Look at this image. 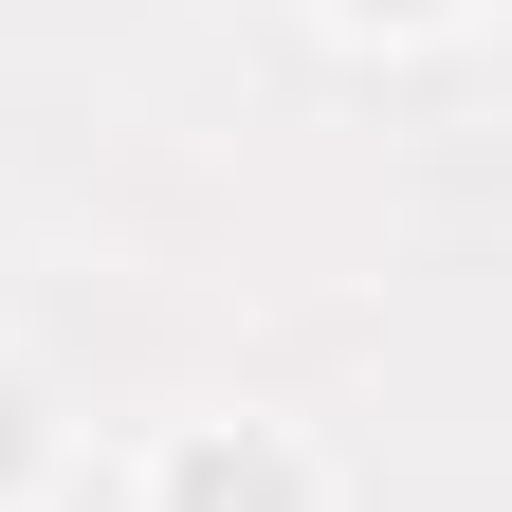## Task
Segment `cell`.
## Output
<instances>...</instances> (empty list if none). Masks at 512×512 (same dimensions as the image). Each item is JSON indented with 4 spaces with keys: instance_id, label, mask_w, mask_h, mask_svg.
<instances>
[{
    "instance_id": "obj_1",
    "label": "cell",
    "mask_w": 512,
    "mask_h": 512,
    "mask_svg": "<svg viewBox=\"0 0 512 512\" xmlns=\"http://www.w3.org/2000/svg\"><path fill=\"white\" fill-rule=\"evenodd\" d=\"M165 512H311V476H293V439H256V421H202L165 458Z\"/></svg>"
},
{
    "instance_id": "obj_2",
    "label": "cell",
    "mask_w": 512,
    "mask_h": 512,
    "mask_svg": "<svg viewBox=\"0 0 512 512\" xmlns=\"http://www.w3.org/2000/svg\"><path fill=\"white\" fill-rule=\"evenodd\" d=\"M19 476H37V403L0 384V494H19Z\"/></svg>"
},
{
    "instance_id": "obj_3",
    "label": "cell",
    "mask_w": 512,
    "mask_h": 512,
    "mask_svg": "<svg viewBox=\"0 0 512 512\" xmlns=\"http://www.w3.org/2000/svg\"><path fill=\"white\" fill-rule=\"evenodd\" d=\"M348 19H439V0H348Z\"/></svg>"
}]
</instances>
